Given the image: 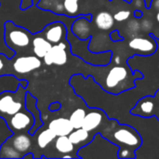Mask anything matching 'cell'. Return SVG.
Instances as JSON below:
<instances>
[{"mask_svg":"<svg viewBox=\"0 0 159 159\" xmlns=\"http://www.w3.org/2000/svg\"><path fill=\"white\" fill-rule=\"evenodd\" d=\"M21 0H0V17L7 20H11L18 26L24 27L33 34H39L48 23L56 20L62 21L67 28L71 29V20L67 15L55 13L39 7L37 5L22 9Z\"/></svg>","mask_w":159,"mask_h":159,"instance_id":"cell-1","label":"cell"},{"mask_svg":"<svg viewBox=\"0 0 159 159\" xmlns=\"http://www.w3.org/2000/svg\"><path fill=\"white\" fill-rule=\"evenodd\" d=\"M4 38L6 45L13 49L16 53L19 50L26 49L32 44V36L34 35L24 27L18 26L11 20L5 21Z\"/></svg>","mask_w":159,"mask_h":159,"instance_id":"cell-2","label":"cell"},{"mask_svg":"<svg viewBox=\"0 0 159 159\" xmlns=\"http://www.w3.org/2000/svg\"><path fill=\"white\" fill-rule=\"evenodd\" d=\"M26 89L20 86L14 92L6 91L0 94V116L6 119L25 109Z\"/></svg>","mask_w":159,"mask_h":159,"instance_id":"cell-3","label":"cell"},{"mask_svg":"<svg viewBox=\"0 0 159 159\" xmlns=\"http://www.w3.org/2000/svg\"><path fill=\"white\" fill-rule=\"evenodd\" d=\"M6 122L13 134H16L19 132H28L34 123V118L32 113L24 109L9 116V119H6Z\"/></svg>","mask_w":159,"mask_h":159,"instance_id":"cell-4","label":"cell"},{"mask_svg":"<svg viewBox=\"0 0 159 159\" xmlns=\"http://www.w3.org/2000/svg\"><path fill=\"white\" fill-rule=\"evenodd\" d=\"M42 65L41 59L35 55H26L19 56L15 59L12 58V67L13 71L19 75H25L39 69Z\"/></svg>","mask_w":159,"mask_h":159,"instance_id":"cell-5","label":"cell"},{"mask_svg":"<svg viewBox=\"0 0 159 159\" xmlns=\"http://www.w3.org/2000/svg\"><path fill=\"white\" fill-rule=\"evenodd\" d=\"M69 29L67 26L61 20H56L48 23L41 32V35H43L48 41H49L52 45L58 44L61 41L66 40V35Z\"/></svg>","mask_w":159,"mask_h":159,"instance_id":"cell-6","label":"cell"},{"mask_svg":"<svg viewBox=\"0 0 159 159\" xmlns=\"http://www.w3.org/2000/svg\"><path fill=\"white\" fill-rule=\"evenodd\" d=\"M67 44H68V41L66 43V41L63 40L58 44L52 45L50 49L43 58L45 64L47 65L54 64L58 66L64 65L68 61V55L66 52Z\"/></svg>","mask_w":159,"mask_h":159,"instance_id":"cell-7","label":"cell"},{"mask_svg":"<svg viewBox=\"0 0 159 159\" xmlns=\"http://www.w3.org/2000/svg\"><path fill=\"white\" fill-rule=\"evenodd\" d=\"M113 137L117 143L131 147L132 149L139 147L142 143L141 138L136 130L129 126H123L117 129L114 132Z\"/></svg>","mask_w":159,"mask_h":159,"instance_id":"cell-8","label":"cell"},{"mask_svg":"<svg viewBox=\"0 0 159 159\" xmlns=\"http://www.w3.org/2000/svg\"><path fill=\"white\" fill-rule=\"evenodd\" d=\"M36 102H37V100L30 92L27 91L26 95H25V109L27 111H29L30 113H32V115L34 118V123L33 127L31 128V129L28 131V133L32 136H34L35 134V132L44 124L42 121V118H41V113L36 107Z\"/></svg>","mask_w":159,"mask_h":159,"instance_id":"cell-9","label":"cell"},{"mask_svg":"<svg viewBox=\"0 0 159 159\" xmlns=\"http://www.w3.org/2000/svg\"><path fill=\"white\" fill-rule=\"evenodd\" d=\"M20 86H22L24 89H26L28 86V81L25 79L18 78L13 75L5 74L0 75V94L6 91L14 92Z\"/></svg>","mask_w":159,"mask_h":159,"instance_id":"cell-10","label":"cell"},{"mask_svg":"<svg viewBox=\"0 0 159 159\" xmlns=\"http://www.w3.org/2000/svg\"><path fill=\"white\" fill-rule=\"evenodd\" d=\"M32 136V135H30ZM29 135L25 134V133H20L16 136H14V134L9 137L8 139L6 140V142H8L11 144V147L16 150L18 153H20L21 155V157H23L26 153H28V151L30 150L31 146H32V140L30 138Z\"/></svg>","mask_w":159,"mask_h":159,"instance_id":"cell-11","label":"cell"},{"mask_svg":"<svg viewBox=\"0 0 159 159\" xmlns=\"http://www.w3.org/2000/svg\"><path fill=\"white\" fill-rule=\"evenodd\" d=\"M128 77V70L123 66L113 67L105 79V86L108 89L112 90L116 89L121 82L126 80Z\"/></svg>","mask_w":159,"mask_h":159,"instance_id":"cell-12","label":"cell"},{"mask_svg":"<svg viewBox=\"0 0 159 159\" xmlns=\"http://www.w3.org/2000/svg\"><path fill=\"white\" fill-rule=\"evenodd\" d=\"M48 129H51L57 137L68 136L74 130L70 120L64 117H60L51 120L48 124Z\"/></svg>","mask_w":159,"mask_h":159,"instance_id":"cell-13","label":"cell"},{"mask_svg":"<svg viewBox=\"0 0 159 159\" xmlns=\"http://www.w3.org/2000/svg\"><path fill=\"white\" fill-rule=\"evenodd\" d=\"M34 36L32 39V48L34 55L37 56L40 59H43L44 56L48 53V51L52 47V44L48 41L43 35H40V33L34 34Z\"/></svg>","mask_w":159,"mask_h":159,"instance_id":"cell-14","label":"cell"},{"mask_svg":"<svg viewBox=\"0 0 159 159\" xmlns=\"http://www.w3.org/2000/svg\"><path fill=\"white\" fill-rule=\"evenodd\" d=\"M102 122V115L99 111H92L88 114H86L82 128L88 131H93L97 128L100 127V125Z\"/></svg>","mask_w":159,"mask_h":159,"instance_id":"cell-15","label":"cell"},{"mask_svg":"<svg viewBox=\"0 0 159 159\" xmlns=\"http://www.w3.org/2000/svg\"><path fill=\"white\" fill-rule=\"evenodd\" d=\"M129 45V48L141 53H151L156 48V45L151 40L143 37H138L130 40Z\"/></svg>","mask_w":159,"mask_h":159,"instance_id":"cell-16","label":"cell"},{"mask_svg":"<svg viewBox=\"0 0 159 159\" xmlns=\"http://www.w3.org/2000/svg\"><path fill=\"white\" fill-rule=\"evenodd\" d=\"M95 23L97 27L101 30H109L114 26L115 19L114 16H112L109 12L102 11L96 16Z\"/></svg>","mask_w":159,"mask_h":159,"instance_id":"cell-17","label":"cell"},{"mask_svg":"<svg viewBox=\"0 0 159 159\" xmlns=\"http://www.w3.org/2000/svg\"><path fill=\"white\" fill-rule=\"evenodd\" d=\"M55 148L61 154H70L74 151L75 145L68 136H58L55 139Z\"/></svg>","mask_w":159,"mask_h":159,"instance_id":"cell-18","label":"cell"},{"mask_svg":"<svg viewBox=\"0 0 159 159\" xmlns=\"http://www.w3.org/2000/svg\"><path fill=\"white\" fill-rule=\"evenodd\" d=\"M56 135L55 133L49 129L48 128L47 129H44L42 130L39 135L37 136V139H36V142H37V145L39 148L41 149H45L46 147H48L53 141H55L56 139Z\"/></svg>","mask_w":159,"mask_h":159,"instance_id":"cell-19","label":"cell"},{"mask_svg":"<svg viewBox=\"0 0 159 159\" xmlns=\"http://www.w3.org/2000/svg\"><path fill=\"white\" fill-rule=\"evenodd\" d=\"M136 109L138 110V112L134 113V114H137V115L143 116H149L154 113L155 103L153 101L149 100V98H145V99L141 100L138 102Z\"/></svg>","mask_w":159,"mask_h":159,"instance_id":"cell-20","label":"cell"},{"mask_svg":"<svg viewBox=\"0 0 159 159\" xmlns=\"http://www.w3.org/2000/svg\"><path fill=\"white\" fill-rule=\"evenodd\" d=\"M5 21L6 20L2 17H0V53L5 54L8 59H12L14 56H16V52L8 48L6 43H5V38H4V32H5Z\"/></svg>","mask_w":159,"mask_h":159,"instance_id":"cell-21","label":"cell"},{"mask_svg":"<svg viewBox=\"0 0 159 159\" xmlns=\"http://www.w3.org/2000/svg\"><path fill=\"white\" fill-rule=\"evenodd\" d=\"M70 141L74 145H78L80 143H85L89 138V131L84 129L83 128L75 129H74L69 135H68Z\"/></svg>","mask_w":159,"mask_h":159,"instance_id":"cell-22","label":"cell"},{"mask_svg":"<svg viewBox=\"0 0 159 159\" xmlns=\"http://www.w3.org/2000/svg\"><path fill=\"white\" fill-rule=\"evenodd\" d=\"M85 116H86V111L82 108H77L71 114L69 120H70L74 129L82 128V124H83Z\"/></svg>","mask_w":159,"mask_h":159,"instance_id":"cell-23","label":"cell"},{"mask_svg":"<svg viewBox=\"0 0 159 159\" xmlns=\"http://www.w3.org/2000/svg\"><path fill=\"white\" fill-rule=\"evenodd\" d=\"M12 135H13V132L8 128L6 120L0 116V146L3 144V143L7 139H8Z\"/></svg>","mask_w":159,"mask_h":159,"instance_id":"cell-24","label":"cell"},{"mask_svg":"<svg viewBox=\"0 0 159 159\" xmlns=\"http://www.w3.org/2000/svg\"><path fill=\"white\" fill-rule=\"evenodd\" d=\"M63 7L67 12V16L69 17H75V15L77 13L79 6H78V0H64L63 1Z\"/></svg>","mask_w":159,"mask_h":159,"instance_id":"cell-25","label":"cell"},{"mask_svg":"<svg viewBox=\"0 0 159 159\" xmlns=\"http://www.w3.org/2000/svg\"><path fill=\"white\" fill-rule=\"evenodd\" d=\"M129 16H130V12L129 10H120L114 15V19L116 21H124L127 19H129Z\"/></svg>","mask_w":159,"mask_h":159,"instance_id":"cell-26","label":"cell"},{"mask_svg":"<svg viewBox=\"0 0 159 159\" xmlns=\"http://www.w3.org/2000/svg\"><path fill=\"white\" fill-rule=\"evenodd\" d=\"M10 60H11V59H8L5 54L0 53V75L6 74L4 71H5V68L7 67V63Z\"/></svg>","mask_w":159,"mask_h":159,"instance_id":"cell-27","label":"cell"},{"mask_svg":"<svg viewBox=\"0 0 159 159\" xmlns=\"http://www.w3.org/2000/svg\"><path fill=\"white\" fill-rule=\"evenodd\" d=\"M33 5V0H21L20 2V8L25 9Z\"/></svg>","mask_w":159,"mask_h":159,"instance_id":"cell-28","label":"cell"},{"mask_svg":"<svg viewBox=\"0 0 159 159\" xmlns=\"http://www.w3.org/2000/svg\"><path fill=\"white\" fill-rule=\"evenodd\" d=\"M61 108V104L60 102H53V103H51V104L49 105V110L52 111V112L58 111V110H60Z\"/></svg>","mask_w":159,"mask_h":159,"instance_id":"cell-29","label":"cell"},{"mask_svg":"<svg viewBox=\"0 0 159 159\" xmlns=\"http://www.w3.org/2000/svg\"><path fill=\"white\" fill-rule=\"evenodd\" d=\"M22 158L23 159H29V158H31V159H34L35 158V157L33 155V153L32 152H28V153H26L23 157H22Z\"/></svg>","mask_w":159,"mask_h":159,"instance_id":"cell-30","label":"cell"},{"mask_svg":"<svg viewBox=\"0 0 159 159\" xmlns=\"http://www.w3.org/2000/svg\"><path fill=\"white\" fill-rule=\"evenodd\" d=\"M157 20L159 21V11H158V13H157Z\"/></svg>","mask_w":159,"mask_h":159,"instance_id":"cell-31","label":"cell"},{"mask_svg":"<svg viewBox=\"0 0 159 159\" xmlns=\"http://www.w3.org/2000/svg\"><path fill=\"white\" fill-rule=\"evenodd\" d=\"M158 113H159V111H158Z\"/></svg>","mask_w":159,"mask_h":159,"instance_id":"cell-32","label":"cell"}]
</instances>
